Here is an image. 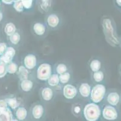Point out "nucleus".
Masks as SVG:
<instances>
[{"instance_id":"nucleus-34","label":"nucleus","mask_w":121,"mask_h":121,"mask_svg":"<svg viewBox=\"0 0 121 121\" xmlns=\"http://www.w3.org/2000/svg\"><path fill=\"white\" fill-rule=\"evenodd\" d=\"M7 107V104L4 100H0V108H4Z\"/></svg>"},{"instance_id":"nucleus-11","label":"nucleus","mask_w":121,"mask_h":121,"mask_svg":"<svg viewBox=\"0 0 121 121\" xmlns=\"http://www.w3.org/2000/svg\"><path fill=\"white\" fill-rule=\"evenodd\" d=\"M60 19L59 16L56 14H51L47 18V24L49 27L54 28L59 25Z\"/></svg>"},{"instance_id":"nucleus-5","label":"nucleus","mask_w":121,"mask_h":121,"mask_svg":"<svg viewBox=\"0 0 121 121\" xmlns=\"http://www.w3.org/2000/svg\"><path fill=\"white\" fill-rule=\"evenodd\" d=\"M103 116L105 119L108 121H114L117 117L116 110L110 105H107L103 110Z\"/></svg>"},{"instance_id":"nucleus-32","label":"nucleus","mask_w":121,"mask_h":121,"mask_svg":"<svg viewBox=\"0 0 121 121\" xmlns=\"http://www.w3.org/2000/svg\"><path fill=\"white\" fill-rule=\"evenodd\" d=\"M7 44H5V43H0V56L3 55L5 52L6 51L7 48Z\"/></svg>"},{"instance_id":"nucleus-27","label":"nucleus","mask_w":121,"mask_h":121,"mask_svg":"<svg viewBox=\"0 0 121 121\" xmlns=\"http://www.w3.org/2000/svg\"><path fill=\"white\" fill-rule=\"evenodd\" d=\"M67 70H68L67 66L64 64H59L56 67V72L60 75L67 72Z\"/></svg>"},{"instance_id":"nucleus-19","label":"nucleus","mask_w":121,"mask_h":121,"mask_svg":"<svg viewBox=\"0 0 121 121\" xmlns=\"http://www.w3.org/2000/svg\"><path fill=\"white\" fill-rule=\"evenodd\" d=\"M4 101L6 102V104H7V105H9L11 108L13 110L17 109L19 106V105H20V104H19V102L16 97L6 98L5 99H4Z\"/></svg>"},{"instance_id":"nucleus-6","label":"nucleus","mask_w":121,"mask_h":121,"mask_svg":"<svg viewBox=\"0 0 121 121\" xmlns=\"http://www.w3.org/2000/svg\"><path fill=\"white\" fill-rule=\"evenodd\" d=\"M15 54H16V50L15 48L12 47H8L5 53L0 56V61L3 62V63L7 65L9 63H12Z\"/></svg>"},{"instance_id":"nucleus-14","label":"nucleus","mask_w":121,"mask_h":121,"mask_svg":"<svg viewBox=\"0 0 121 121\" xmlns=\"http://www.w3.org/2000/svg\"><path fill=\"white\" fill-rule=\"evenodd\" d=\"M17 76H18L19 79L21 81H24L25 79H28V75H29V72L28 70L25 68V67L23 65H21L17 69Z\"/></svg>"},{"instance_id":"nucleus-12","label":"nucleus","mask_w":121,"mask_h":121,"mask_svg":"<svg viewBox=\"0 0 121 121\" xmlns=\"http://www.w3.org/2000/svg\"><path fill=\"white\" fill-rule=\"evenodd\" d=\"M120 101V96L119 94L116 92H112L109 93L107 96V101L110 105L116 106Z\"/></svg>"},{"instance_id":"nucleus-3","label":"nucleus","mask_w":121,"mask_h":121,"mask_svg":"<svg viewBox=\"0 0 121 121\" xmlns=\"http://www.w3.org/2000/svg\"><path fill=\"white\" fill-rule=\"evenodd\" d=\"M103 28H104V34L105 35L108 42H113L114 44H118V40L114 36V30L112 26L111 20L109 18H105L103 21Z\"/></svg>"},{"instance_id":"nucleus-30","label":"nucleus","mask_w":121,"mask_h":121,"mask_svg":"<svg viewBox=\"0 0 121 121\" xmlns=\"http://www.w3.org/2000/svg\"><path fill=\"white\" fill-rule=\"evenodd\" d=\"M21 2L24 8L26 9H30L32 7V0H22V1H21Z\"/></svg>"},{"instance_id":"nucleus-7","label":"nucleus","mask_w":121,"mask_h":121,"mask_svg":"<svg viewBox=\"0 0 121 121\" xmlns=\"http://www.w3.org/2000/svg\"><path fill=\"white\" fill-rule=\"evenodd\" d=\"M63 95L68 99H72L74 98L77 95V90L76 87L71 84H67L65 85L63 90Z\"/></svg>"},{"instance_id":"nucleus-24","label":"nucleus","mask_w":121,"mask_h":121,"mask_svg":"<svg viewBox=\"0 0 121 121\" xmlns=\"http://www.w3.org/2000/svg\"><path fill=\"white\" fill-rule=\"evenodd\" d=\"M21 39V36L19 34V33L17 32H15L14 34H13L12 35H11L10 36H9V40L14 45H16L19 43V42L20 41Z\"/></svg>"},{"instance_id":"nucleus-1","label":"nucleus","mask_w":121,"mask_h":121,"mask_svg":"<svg viewBox=\"0 0 121 121\" xmlns=\"http://www.w3.org/2000/svg\"><path fill=\"white\" fill-rule=\"evenodd\" d=\"M83 114L87 121H96L101 116V110L97 104L89 103L84 106Z\"/></svg>"},{"instance_id":"nucleus-15","label":"nucleus","mask_w":121,"mask_h":121,"mask_svg":"<svg viewBox=\"0 0 121 121\" xmlns=\"http://www.w3.org/2000/svg\"><path fill=\"white\" fill-rule=\"evenodd\" d=\"M13 119L12 111L9 108L6 107L4 108L1 115H0V121H12Z\"/></svg>"},{"instance_id":"nucleus-36","label":"nucleus","mask_w":121,"mask_h":121,"mask_svg":"<svg viewBox=\"0 0 121 121\" xmlns=\"http://www.w3.org/2000/svg\"><path fill=\"white\" fill-rule=\"evenodd\" d=\"M3 13L1 12H0V22L1 21L2 19H3Z\"/></svg>"},{"instance_id":"nucleus-26","label":"nucleus","mask_w":121,"mask_h":121,"mask_svg":"<svg viewBox=\"0 0 121 121\" xmlns=\"http://www.w3.org/2000/svg\"><path fill=\"white\" fill-rule=\"evenodd\" d=\"M93 76L95 81L97 82L103 81L104 78V73L102 71H98V72H94Z\"/></svg>"},{"instance_id":"nucleus-37","label":"nucleus","mask_w":121,"mask_h":121,"mask_svg":"<svg viewBox=\"0 0 121 121\" xmlns=\"http://www.w3.org/2000/svg\"><path fill=\"white\" fill-rule=\"evenodd\" d=\"M116 2H117V4H119V6H121V1H118V0H117V1H116Z\"/></svg>"},{"instance_id":"nucleus-4","label":"nucleus","mask_w":121,"mask_h":121,"mask_svg":"<svg viewBox=\"0 0 121 121\" xmlns=\"http://www.w3.org/2000/svg\"><path fill=\"white\" fill-rule=\"evenodd\" d=\"M37 77L40 81H45L52 75V68L50 64L43 63L40 64L37 69Z\"/></svg>"},{"instance_id":"nucleus-8","label":"nucleus","mask_w":121,"mask_h":121,"mask_svg":"<svg viewBox=\"0 0 121 121\" xmlns=\"http://www.w3.org/2000/svg\"><path fill=\"white\" fill-rule=\"evenodd\" d=\"M24 67L27 70H32L37 65V59L34 55L29 54L24 58Z\"/></svg>"},{"instance_id":"nucleus-22","label":"nucleus","mask_w":121,"mask_h":121,"mask_svg":"<svg viewBox=\"0 0 121 121\" xmlns=\"http://www.w3.org/2000/svg\"><path fill=\"white\" fill-rule=\"evenodd\" d=\"M101 67V63L98 59L93 60L90 64V68L92 72H96L99 71Z\"/></svg>"},{"instance_id":"nucleus-9","label":"nucleus","mask_w":121,"mask_h":121,"mask_svg":"<svg viewBox=\"0 0 121 121\" xmlns=\"http://www.w3.org/2000/svg\"><path fill=\"white\" fill-rule=\"evenodd\" d=\"M44 113L43 106L40 104L36 105L32 109V115L34 118L39 119L42 117Z\"/></svg>"},{"instance_id":"nucleus-35","label":"nucleus","mask_w":121,"mask_h":121,"mask_svg":"<svg viewBox=\"0 0 121 121\" xmlns=\"http://www.w3.org/2000/svg\"><path fill=\"white\" fill-rule=\"evenodd\" d=\"M2 2L5 4H12L14 3V1H6V0H3Z\"/></svg>"},{"instance_id":"nucleus-25","label":"nucleus","mask_w":121,"mask_h":121,"mask_svg":"<svg viewBox=\"0 0 121 121\" xmlns=\"http://www.w3.org/2000/svg\"><path fill=\"white\" fill-rule=\"evenodd\" d=\"M59 81L61 84H66L71 78V75L68 72H66V73L59 76Z\"/></svg>"},{"instance_id":"nucleus-33","label":"nucleus","mask_w":121,"mask_h":121,"mask_svg":"<svg viewBox=\"0 0 121 121\" xmlns=\"http://www.w3.org/2000/svg\"><path fill=\"white\" fill-rule=\"evenodd\" d=\"M73 111L75 114H78L81 111V107L80 106V105H77L75 106V107L73 108Z\"/></svg>"},{"instance_id":"nucleus-20","label":"nucleus","mask_w":121,"mask_h":121,"mask_svg":"<svg viewBox=\"0 0 121 121\" xmlns=\"http://www.w3.org/2000/svg\"><path fill=\"white\" fill-rule=\"evenodd\" d=\"M16 31V27L15 24L12 23H7L4 28V32L8 36H10L15 33Z\"/></svg>"},{"instance_id":"nucleus-10","label":"nucleus","mask_w":121,"mask_h":121,"mask_svg":"<svg viewBox=\"0 0 121 121\" xmlns=\"http://www.w3.org/2000/svg\"><path fill=\"white\" fill-rule=\"evenodd\" d=\"M80 95L84 97H87L90 96L91 92V87L87 83H82L79 88Z\"/></svg>"},{"instance_id":"nucleus-28","label":"nucleus","mask_w":121,"mask_h":121,"mask_svg":"<svg viewBox=\"0 0 121 121\" xmlns=\"http://www.w3.org/2000/svg\"><path fill=\"white\" fill-rule=\"evenodd\" d=\"M13 7L15 10L17 11V12H22L24 11V7H23L21 1H14L13 3Z\"/></svg>"},{"instance_id":"nucleus-2","label":"nucleus","mask_w":121,"mask_h":121,"mask_svg":"<svg viewBox=\"0 0 121 121\" xmlns=\"http://www.w3.org/2000/svg\"><path fill=\"white\" fill-rule=\"evenodd\" d=\"M105 87L103 84H97L93 87L91 92V98L95 104L100 102L105 96Z\"/></svg>"},{"instance_id":"nucleus-39","label":"nucleus","mask_w":121,"mask_h":121,"mask_svg":"<svg viewBox=\"0 0 121 121\" xmlns=\"http://www.w3.org/2000/svg\"><path fill=\"white\" fill-rule=\"evenodd\" d=\"M0 7H1V1H0Z\"/></svg>"},{"instance_id":"nucleus-18","label":"nucleus","mask_w":121,"mask_h":121,"mask_svg":"<svg viewBox=\"0 0 121 121\" xmlns=\"http://www.w3.org/2000/svg\"><path fill=\"white\" fill-rule=\"evenodd\" d=\"M33 82L30 80H28V79L22 81L21 83V88L24 92H30L33 88Z\"/></svg>"},{"instance_id":"nucleus-16","label":"nucleus","mask_w":121,"mask_h":121,"mask_svg":"<svg viewBox=\"0 0 121 121\" xmlns=\"http://www.w3.org/2000/svg\"><path fill=\"white\" fill-rule=\"evenodd\" d=\"M16 116L18 121H23L25 119L27 116V110L23 106H19L16 109Z\"/></svg>"},{"instance_id":"nucleus-23","label":"nucleus","mask_w":121,"mask_h":121,"mask_svg":"<svg viewBox=\"0 0 121 121\" xmlns=\"http://www.w3.org/2000/svg\"><path fill=\"white\" fill-rule=\"evenodd\" d=\"M17 69L18 66L16 63L12 62L7 65V72L9 74H15L17 72Z\"/></svg>"},{"instance_id":"nucleus-13","label":"nucleus","mask_w":121,"mask_h":121,"mask_svg":"<svg viewBox=\"0 0 121 121\" xmlns=\"http://www.w3.org/2000/svg\"><path fill=\"white\" fill-rule=\"evenodd\" d=\"M41 95L43 99L47 101H49L52 99L54 96L53 91L49 87H45L41 91Z\"/></svg>"},{"instance_id":"nucleus-38","label":"nucleus","mask_w":121,"mask_h":121,"mask_svg":"<svg viewBox=\"0 0 121 121\" xmlns=\"http://www.w3.org/2000/svg\"><path fill=\"white\" fill-rule=\"evenodd\" d=\"M12 121H19L18 120H16V119H13Z\"/></svg>"},{"instance_id":"nucleus-29","label":"nucleus","mask_w":121,"mask_h":121,"mask_svg":"<svg viewBox=\"0 0 121 121\" xmlns=\"http://www.w3.org/2000/svg\"><path fill=\"white\" fill-rule=\"evenodd\" d=\"M7 73V65L0 61V78L4 77Z\"/></svg>"},{"instance_id":"nucleus-31","label":"nucleus","mask_w":121,"mask_h":121,"mask_svg":"<svg viewBox=\"0 0 121 121\" xmlns=\"http://www.w3.org/2000/svg\"><path fill=\"white\" fill-rule=\"evenodd\" d=\"M50 5L51 4L49 1H42L40 4V7L43 10L46 12L48 9V8H49Z\"/></svg>"},{"instance_id":"nucleus-17","label":"nucleus","mask_w":121,"mask_h":121,"mask_svg":"<svg viewBox=\"0 0 121 121\" xmlns=\"http://www.w3.org/2000/svg\"><path fill=\"white\" fill-rule=\"evenodd\" d=\"M33 30L35 33L38 36H42L45 32V26L41 23H35L33 25Z\"/></svg>"},{"instance_id":"nucleus-21","label":"nucleus","mask_w":121,"mask_h":121,"mask_svg":"<svg viewBox=\"0 0 121 121\" xmlns=\"http://www.w3.org/2000/svg\"><path fill=\"white\" fill-rule=\"evenodd\" d=\"M59 82L60 81H59V75H57V74L51 75L48 79V84L51 87L56 86L59 84Z\"/></svg>"}]
</instances>
